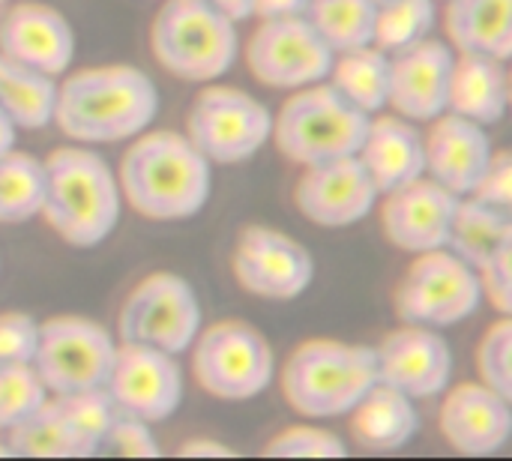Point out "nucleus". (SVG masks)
I'll list each match as a JSON object with an SVG mask.
<instances>
[{
    "mask_svg": "<svg viewBox=\"0 0 512 461\" xmlns=\"http://www.w3.org/2000/svg\"><path fill=\"white\" fill-rule=\"evenodd\" d=\"M117 339L84 315H54L39 321L33 369L48 396L99 390L108 381Z\"/></svg>",
    "mask_w": 512,
    "mask_h": 461,
    "instance_id": "nucleus-11",
    "label": "nucleus"
},
{
    "mask_svg": "<svg viewBox=\"0 0 512 461\" xmlns=\"http://www.w3.org/2000/svg\"><path fill=\"white\" fill-rule=\"evenodd\" d=\"M327 81L360 111L378 114L387 108L390 90V54L378 45H363L351 51H339L327 72Z\"/></svg>",
    "mask_w": 512,
    "mask_h": 461,
    "instance_id": "nucleus-29",
    "label": "nucleus"
},
{
    "mask_svg": "<svg viewBox=\"0 0 512 461\" xmlns=\"http://www.w3.org/2000/svg\"><path fill=\"white\" fill-rule=\"evenodd\" d=\"M6 444L15 459H93L96 444L75 426L57 396H48L27 420L9 429Z\"/></svg>",
    "mask_w": 512,
    "mask_h": 461,
    "instance_id": "nucleus-25",
    "label": "nucleus"
},
{
    "mask_svg": "<svg viewBox=\"0 0 512 461\" xmlns=\"http://www.w3.org/2000/svg\"><path fill=\"white\" fill-rule=\"evenodd\" d=\"M354 156L366 168L378 195H387L426 174L423 132L417 129V123L399 114H372L369 129Z\"/></svg>",
    "mask_w": 512,
    "mask_h": 461,
    "instance_id": "nucleus-22",
    "label": "nucleus"
},
{
    "mask_svg": "<svg viewBox=\"0 0 512 461\" xmlns=\"http://www.w3.org/2000/svg\"><path fill=\"white\" fill-rule=\"evenodd\" d=\"M372 114L351 105L330 81L297 87L273 114L270 141L276 150L300 165H321L330 159L354 156Z\"/></svg>",
    "mask_w": 512,
    "mask_h": 461,
    "instance_id": "nucleus-5",
    "label": "nucleus"
},
{
    "mask_svg": "<svg viewBox=\"0 0 512 461\" xmlns=\"http://www.w3.org/2000/svg\"><path fill=\"white\" fill-rule=\"evenodd\" d=\"M348 417L351 438L366 453L405 450L420 432V414L414 408V399L381 381L354 405Z\"/></svg>",
    "mask_w": 512,
    "mask_h": 461,
    "instance_id": "nucleus-24",
    "label": "nucleus"
},
{
    "mask_svg": "<svg viewBox=\"0 0 512 461\" xmlns=\"http://www.w3.org/2000/svg\"><path fill=\"white\" fill-rule=\"evenodd\" d=\"M150 48L165 72L207 84L225 75L240 54L237 21L207 0H165L150 24Z\"/></svg>",
    "mask_w": 512,
    "mask_h": 461,
    "instance_id": "nucleus-6",
    "label": "nucleus"
},
{
    "mask_svg": "<svg viewBox=\"0 0 512 461\" xmlns=\"http://www.w3.org/2000/svg\"><path fill=\"white\" fill-rule=\"evenodd\" d=\"M264 459H345L348 444L318 426H291L273 435L261 453Z\"/></svg>",
    "mask_w": 512,
    "mask_h": 461,
    "instance_id": "nucleus-34",
    "label": "nucleus"
},
{
    "mask_svg": "<svg viewBox=\"0 0 512 461\" xmlns=\"http://www.w3.org/2000/svg\"><path fill=\"white\" fill-rule=\"evenodd\" d=\"M507 108H510L507 60L459 51L453 60L447 111L468 117L480 126H495L507 117Z\"/></svg>",
    "mask_w": 512,
    "mask_h": 461,
    "instance_id": "nucleus-23",
    "label": "nucleus"
},
{
    "mask_svg": "<svg viewBox=\"0 0 512 461\" xmlns=\"http://www.w3.org/2000/svg\"><path fill=\"white\" fill-rule=\"evenodd\" d=\"M438 24V0H387L375 9L372 45L399 54L432 36Z\"/></svg>",
    "mask_w": 512,
    "mask_h": 461,
    "instance_id": "nucleus-32",
    "label": "nucleus"
},
{
    "mask_svg": "<svg viewBox=\"0 0 512 461\" xmlns=\"http://www.w3.org/2000/svg\"><path fill=\"white\" fill-rule=\"evenodd\" d=\"M375 9V0H309L306 21L333 48V54H339L372 45Z\"/></svg>",
    "mask_w": 512,
    "mask_h": 461,
    "instance_id": "nucleus-30",
    "label": "nucleus"
},
{
    "mask_svg": "<svg viewBox=\"0 0 512 461\" xmlns=\"http://www.w3.org/2000/svg\"><path fill=\"white\" fill-rule=\"evenodd\" d=\"M429 123V132L423 135L426 177L459 198L471 195L495 153L489 129L453 111H444Z\"/></svg>",
    "mask_w": 512,
    "mask_h": 461,
    "instance_id": "nucleus-21",
    "label": "nucleus"
},
{
    "mask_svg": "<svg viewBox=\"0 0 512 461\" xmlns=\"http://www.w3.org/2000/svg\"><path fill=\"white\" fill-rule=\"evenodd\" d=\"M99 456H117V459H159V456H162V447H159V441L153 438L150 423L135 420V417H126V414H117L114 423L108 426L105 438H102Z\"/></svg>",
    "mask_w": 512,
    "mask_h": 461,
    "instance_id": "nucleus-36",
    "label": "nucleus"
},
{
    "mask_svg": "<svg viewBox=\"0 0 512 461\" xmlns=\"http://www.w3.org/2000/svg\"><path fill=\"white\" fill-rule=\"evenodd\" d=\"M48 390L36 375L33 363H0V429L9 432L21 420H27L42 402Z\"/></svg>",
    "mask_w": 512,
    "mask_h": 461,
    "instance_id": "nucleus-33",
    "label": "nucleus"
},
{
    "mask_svg": "<svg viewBox=\"0 0 512 461\" xmlns=\"http://www.w3.org/2000/svg\"><path fill=\"white\" fill-rule=\"evenodd\" d=\"M213 9H219L222 15H228L231 21H246L252 18V0H207Z\"/></svg>",
    "mask_w": 512,
    "mask_h": 461,
    "instance_id": "nucleus-42",
    "label": "nucleus"
},
{
    "mask_svg": "<svg viewBox=\"0 0 512 461\" xmlns=\"http://www.w3.org/2000/svg\"><path fill=\"white\" fill-rule=\"evenodd\" d=\"M237 285L270 303H291L315 282V258L291 234L267 225H246L231 252Z\"/></svg>",
    "mask_w": 512,
    "mask_h": 461,
    "instance_id": "nucleus-12",
    "label": "nucleus"
},
{
    "mask_svg": "<svg viewBox=\"0 0 512 461\" xmlns=\"http://www.w3.org/2000/svg\"><path fill=\"white\" fill-rule=\"evenodd\" d=\"M57 78L0 54V108L18 129H45L54 117Z\"/></svg>",
    "mask_w": 512,
    "mask_h": 461,
    "instance_id": "nucleus-28",
    "label": "nucleus"
},
{
    "mask_svg": "<svg viewBox=\"0 0 512 461\" xmlns=\"http://www.w3.org/2000/svg\"><path fill=\"white\" fill-rule=\"evenodd\" d=\"M15 138H18V126L3 114V108H0V153H6V150H12L15 147Z\"/></svg>",
    "mask_w": 512,
    "mask_h": 461,
    "instance_id": "nucleus-43",
    "label": "nucleus"
},
{
    "mask_svg": "<svg viewBox=\"0 0 512 461\" xmlns=\"http://www.w3.org/2000/svg\"><path fill=\"white\" fill-rule=\"evenodd\" d=\"M201 300L177 273L144 276L117 312V342L147 345L165 354H183L201 333Z\"/></svg>",
    "mask_w": 512,
    "mask_h": 461,
    "instance_id": "nucleus-10",
    "label": "nucleus"
},
{
    "mask_svg": "<svg viewBox=\"0 0 512 461\" xmlns=\"http://www.w3.org/2000/svg\"><path fill=\"white\" fill-rule=\"evenodd\" d=\"M3 3H9V0H0V6H3Z\"/></svg>",
    "mask_w": 512,
    "mask_h": 461,
    "instance_id": "nucleus-46",
    "label": "nucleus"
},
{
    "mask_svg": "<svg viewBox=\"0 0 512 461\" xmlns=\"http://www.w3.org/2000/svg\"><path fill=\"white\" fill-rule=\"evenodd\" d=\"M180 459H240V453L234 447H228L225 441L216 438H192L177 450Z\"/></svg>",
    "mask_w": 512,
    "mask_h": 461,
    "instance_id": "nucleus-40",
    "label": "nucleus"
},
{
    "mask_svg": "<svg viewBox=\"0 0 512 461\" xmlns=\"http://www.w3.org/2000/svg\"><path fill=\"white\" fill-rule=\"evenodd\" d=\"M483 303L486 300L477 270L447 246L414 255L393 294V306L402 324H420L432 330L456 327L474 318Z\"/></svg>",
    "mask_w": 512,
    "mask_h": 461,
    "instance_id": "nucleus-8",
    "label": "nucleus"
},
{
    "mask_svg": "<svg viewBox=\"0 0 512 461\" xmlns=\"http://www.w3.org/2000/svg\"><path fill=\"white\" fill-rule=\"evenodd\" d=\"M375 384V348L327 336L300 342L279 372L285 402L306 420L348 417Z\"/></svg>",
    "mask_w": 512,
    "mask_h": 461,
    "instance_id": "nucleus-4",
    "label": "nucleus"
},
{
    "mask_svg": "<svg viewBox=\"0 0 512 461\" xmlns=\"http://www.w3.org/2000/svg\"><path fill=\"white\" fill-rule=\"evenodd\" d=\"M42 180V159L15 147L0 153V225H24L39 216Z\"/></svg>",
    "mask_w": 512,
    "mask_h": 461,
    "instance_id": "nucleus-31",
    "label": "nucleus"
},
{
    "mask_svg": "<svg viewBox=\"0 0 512 461\" xmlns=\"http://www.w3.org/2000/svg\"><path fill=\"white\" fill-rule=\"evenodd\" d=\"M456 51L450 42L423 39L399 54H390L387 105L411 123H429L447 111L450 75Z\"/></svg>",
    "mask_w": 512,
    "mask_h": 461,
    "instance_id": "nucleus-18",
    "label": "nucleus"
},
{
    "mask_svg": "<svg viewBox=\"0 0 512 461\" xmlns=\"http://www.w3.org/2000/svg\"><path fill=\"white\" fill-rule=\"evenodd\" d=\"M444 27L453 51L512 57V0H444Z\"/></svg>",
    "mask_w": 512,
    "mask_h": 461,
    "instance_id": "nucleus-26",
    "label": "nucleus"
},
{
    "mask_svg": "<svg viewBox=\"0 0 512 461\" xmlns=\"http://www.w3.org/2000/svg\"><path fill=\"white\" fill-rule=\"evenodd\" d=\"M309 0H252V18H294L306 15Z\"/></svg>",
    "mask_w": 512,
    "mask_h": 461,
    "instance_id": "nucleus-41",
    "label": "nucleus"
},
{
    "mask_svg": "<svg viewBox=\"0 0 512 461\" xmlns=\"http://www.w3.org/2000/svg\"><path fill=\"white\" fill-rule=\"evenodd\" d=\"M75 45L66 15L45 3H15L0 21V54L51 78L69 72Z\"/></svg>",
    "mask_w": 512,
    "mask_h": 461,
    "instance_id": "nucleus-20",
    "label": "nucleus"
},
{
    "mask_svg": "<svg viewBox=\"0 0 512 461\" xmlns=\"http://www.w3.org/2000/svg\"><path fill=\"white\" fill-rule=\"evenodd\" d=\"M378 198L357 156L309 165L294 186L297 210L318 228H351L375 210Z\"/></svg>",
    "mask_w": 512,
    "mask_h": 461,
    "instance_id": "nucleus-15",
    "label": "nucleus"
},
{
    "mask_svg": "<svg viewBox=\"0 0 512 461\" xmlns=\"http://www.w3.org/2000/svg\"><path fill=\"white\" fill-rule=\"evenodd\" d=\"M159 114V87L129 63L84 66L57 84L54 117L57 129L75 144L132 141Z\"/></svg>",
    "mask_w": 512,
    "mask_h": 461,
    "instance_id": "nucleus-1",
    "label": "nucleus"
},
{
    "mask_svg": "<svg viewBox=\"0 0 512 461\" xmlns=\"http://www.w3.org/2000/svg\"><path fill=\"white\" fill-rule=\"evenodd\" d=\"M477 279L483 288V300H489L498 315H512V246L492 255L477 270Z\"/></svg>",
    "mask_w": 512,
    "mask_h": 461,
    "instance_id": "nucleus-38",
    "label": "nucleus"
},
{
    "mask_svg": "<svg viewBox=\"0 0 512 461\" xmlns=\"http://www.w3.org/2000/svg\"><path fill=\"white\" fill-rule=\"evenodd\" d=\"M192 375L198 387L222 402L258 399L276 375V357L261 330L246 321H219L192 342Z\"/></svg>",
    "mask_w": 512,
    "mask_h": 461,
    "instance_id": "nucleus-7",
    "label": "nucleus"
},
{
    "mask_svg": "<svg viewBox=\"0 0 512 461\" xmlns=\"http://www.w3.org/2000/svg\"><path fill=\"white\" fill-rule=\"evenodd\" d=\"M471 198L492 204V207H504L512 210V156L510 150H495L483 177L477 180Z\"/></svg>",
    "mask_w": 512,
    "mask_h": 461,
    "instance_id": "nucleus-39",
    "label": "nucleus"
},
{
    "mask_svg": "<svg viewBox=\"0 0 512 461\" xmlns=\"http://www.w3.org/2000/svg\"><path fill=\"white\" fill-rule=\"evenodd\" d=\"M512 246V210L483 204L471 195L459 198L447 249L468 267L480 270L492 255Z\"/></svg>",
    "mask_w": 512,
    "mask_h": 461,
    "instance_id": "nucleus-27",
    "label": "nucleus"
},
{
    "mask_svg": "<svg viewBox=\"0 0 512 461\" xmlns=\"http://www.w3.org/2000/svg\"><path fill=\"white\" fill-rule=\"evenodd\" d=\"M105 393L111 396L117 414L150 426L165 423L183 405V369L174 354L117 342Z\"/></svg>",
    "mask_w": 512,
    "mask_h": 461,
    "instance_id": "nucleus-14",
    "label": "nucleus"
},
{
    "mask_svg": "<svg viewBox=\"0 0 512 461\" xmlns=\"http://www.w3.org/2000/svg\"><path fill=\"white\" fill-rule=\"evenodd\" d=\"M441 405V435L444 441L468 459H489L510 444L512 411L507 396L495 393L492 387L471 381L444 390Z\"/></svg>",
    "mask_w": 512,
    "mask_h": 461,
    "instance_id": "nucleus-19",
    "label": "nucleus"
},
{
    "mask_svg": "<svg viewBox=\"0 0 512 461\" xmlns=\"http://www.w3.org/2000/svg\"><path fill=\"white\" fill-rule=\"evenodd\" d=\"M441 3H444V0H441Z\"/></svg>",
    "mask_w": 512,
    "mask_h": 461,
    "instance_id": "nucleus-47",
    "label": "nucleus"
},
{
    "mask_svg": "<svg viewBox=\"0 0 512 461\" xmlns=\"http://www.w3.org/2000/svg\"><path fill=\"white\" fill-rule=\"evenodd\" d=\"M273 111L240 87H204L189 114L186 138L210 165H240L270 144Z\"/></svg>",
    "mask_w": 512,
    "mask_h": 461,
    "instance_id": "nucleus-9",
    "label": "nucleus"
},
{
    "mask_svg": "<svg viewBox=\"0 0 512 461\" xmlns=\"http://www.w3.org/2000/svg\"><path fill=\"white\" fill-rule=\"evenodd\" d=\"M477 372L480 384L492 387L495 393L512 399V321L501 315L486 333L477 348Z\"/></svg>",
    "mask_w": 512,
    "mask_h": 461,
    "instance_id": "nucleus-35",
    "label": "nucleus"
},
{
    "mask_svg": "<svg viewBox=\"0 0 512 461\" xmlns=\"http://www.w3.org/2000/svg\"><path fill=\"white\" fill-rule=\"evenodd\" d=\"M39 321L27 312H0V363H30Z\"/></svg>",
    "mask_w": 512,
    "mask_h": 461,
    "instance_id": "nucleus-37",
    "label": "nucleus"
},
{
    "mask_svg": "<svg viewBox=\"0 0 512 461\" xmlns=\"http://www.w3.org/2000/svg\"><path fill=\"white\" fill-rule=\"evenodd\" d=\"M381 198V231L390 246L408 255L447 246L459 195L423 174Z\"/></svg>",
    "mask_w": 512,
    "mask_h": 461,
    "instance_id": "nucleus-17",
    "label": "nucleus"
},
{
    "mask_svg": "<svg viewBox=\"0 0 512 461\" xmlns=\"http://www.w3.org/2000/svg\"><path fill=\"white\" fill-rule=\"evenodd\" d=\"M42 222L72 249L105 243L123 213L114 168L90 147H57L42 159Z\"/></svg>",
    "mask_w": 512,
    "mask_h": 461,
    "instance_id": "nucleus-3",
    "label": "nucleus"
},
{
    "mask_svg": "<svg viewBox=\"0 0 512 461\" xmlns=\"http://www.w3.org/2000/svg\"><path fill=\"white\" fill-rule=\"evenodd\" d=\"M333 48L315 33L306 15L264 18L246 45V66L264 87L297 90L327 81L333 66Z\"/></svg>",
    "mask_w": 512,
    "mask_h": 461,
    "instance_id": "nucleus-13",
    "label": "nucleus"
},
{
    "mask_svg": "<svg viewBox=\"0 0 512 461\" xmlns=\"http://www.w3.org/2000/svg\"><path fill=\"white\" fill-rule=\"evenodd\" d=\"M375 363L378 381L414 402L441 396L453 381V351L447 339L420 324H402L387 333L375 348Z\"/></svg>",
    "mask_w": 512,
    "mask_h": 461,
    "instance_id": "nucleus-16",
    "label": "nucleus"
},
{
    "mask_svg": "<svg viewBox=\"0 0 512 461\" xmlns=\"http://www.w3.org/2000/svg\"><path fill=\"white\" fill-rule=\"evenodd\" d=\"M117 183L123 201L138 216L153 222H183L207 207L213 165L198 153L186 132L144 129L120 159Z\"/></svg>",
    "mask_w": 512,
    "mask_h": 461,
    "instance_id": "nucleus-2",
    "label": "nucleus"
},
{
    "mask_svg": "<svg viewBox=\"0 0 512 461\" xmlns=\"http://www.w3.org/2000/svg\"><path fill=\"white\" fill-rule=\"evenodd\" d=\"M0 459H15L12 450H9V444H0Z\"/></svg>",
    "mask_w": 512,
    "mask_h": 461,
    "instance_id": "nucleus-44",
    "label": "nucleus"
},
{
    "mask_svg": "<svg viewBox=\"0 0 512 461\" xmlns=\"http://www.w3.org/2000/svg\"><path fill=\"white\" fill-rule=\"evenodd\" d=\"M375 3H387V0H375Z\"/></svg>",
    "mask_w": 512,
    "mask_h": 461,
    "instance_id": "nucleus-45",
    "label": "nucleus"
}]
</instances>
